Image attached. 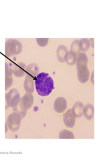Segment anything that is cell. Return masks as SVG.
<instances>
[{
	"mask_svg": "<svg viewBox=\"0 0 107 160\" xmlns=\"http://www.w3.org/2000/svg\"><path fill=\"white\" fill-rule=\"evenodd\" d=\"M88 57L84 53H80L77 59V73L79 82L86 83L89 78V71L87 67Z\"/></svg>",
	"mask_w": 107,
	"mask_h": 160,
	"instance_id": "2",
	"label": "cell"
},
{
	"mask_svg": "<svg viewBox=\"0 0 107 160\" xmlns=\"http://www.w3.org/2000/svg\"><path fill=\"white\" fill-rule=\"evenodd\" d=\"M80 51V48H79V41L78 40H75V41L73 42L72 44L71 45V49H70V52H72L74 53H77Z\"/></svg>",
	"mask_w": 107,
	"mask_h": 160,
	"instance_id": "11",
	"label": "cell"
},
{
	"mask_svg": "<svg viewBox=\"0 0 107 160\" xmlns=\"http://www.w3.org/2000/svg\"><path fill=\"white\" fill-rule=\"evenodd\" d=\"M64 61L67 63L69 66H73L76 62V53L72 52H67L64 56Z\"/></svg>",
	"mask_w": 107,
	"mask_h": 160,
	"instance_id": "7",
	"label": "cell"
},
{
	"mask_svg": "<svg viewBox=\"0 0 107 160\" xmlns=\"http://www.w3.org/2000/svg\"><path fill=\"white\" fill-rule=\"evenodd\" d=\"M35 89L41 96H48L54 88V81L47 73H40L35 78Z\"/></svg>",
	"mask_w": 107,
	"mask_h": 160,
	"instance_id": "1",
	"label": "cell"
},
{
	"mask_svg": "<svg viewBox=\"0 0 107 160\" xmlns=\"http://www.w3.org/2000/svg\"><path fill=\"white\" fill-rule=\"evenodd\" d=\"M83 104L80 102H76L72 109V112L75 117L80 118L82 116L83 111Z\"/></svg>",
	"mask_w": 107,
	"mask_h": 160,
	"instance_id": "6",
	"label": "cell"
},
{
	"mask_svg": "<svg viewBox=\"0 0 107 160\" xmlns=\"http://www.w3.org/2000/svg\"><path fill=\"white\" fill-rule=\"evenodd\" d=\"M83 113L86 119H93L94 116V106L92 104H87L83 108Z\"/></svg>",
	"mask_w": 107,
	"mask_h": 160,
	"instance_id": "5",
	"label": "cell"
},
{
	"mask_svg": "<svg viewBox=\"0 0 107 160\" xmlns=\"http://www.w3.org/2000/svg\"><path fill=\"white\" fill-rule=\"evenodd\" d=\"M68 52V49L66 48V46H60L57 49V57L58 59L61 62H64V56L66 53V52Z\"/></svg>",
	"mask_w": 107,
	"mask_h": 160,
	"instance_id": "8",
	"label": "cell"
},
{
	"mask_svg": "<svg viewBox=\"0 0 107 160\" xmlns=\"http://www.w3.org/2000/svg\"><path fill=\"white\" fill-rule=\"evenodd\" d=\"M63 120L65 125L68 128L74 127L75 122H76V117L74 115L72 109H68L63 116Z\"/></svg>",
	"mask_w": 107,
	"mask_h": 160,
	"instance_id": "3",
	"label": "cell"
},
{
	"mask_svg": "<svg viewBox=\"0 0 107 160\" xmlns=\"http://www.w3.org/2000/svg\"><path fill=\"white\" fill-rule=\"evenodd\" d=\"M90 48V43L88 39H82L79 42V48L80 50H82L83 52L87 51Z\"/></svg>",
	"mask_w": 107,
	"mask_h": 160,
	"instance_id": "9",
	"label": "cell"
},
{
	"mask_svg": "<svg viewBox=\"0 0 107 160\" xmlns=\"http://www.w3.org/2000/svg\"><path fill=\"white\" fill-rule=\"evenodd\" d=\"M59 138L60 139H74V136L72 132L68 130H62L60 133Z\"/></svg>",
	"mask_w": 107,
	"mask_h": 160,
	"instance_id": "10",
	"label": "cell"
},
{
	"mask_svg": "<svg viewBox=\"0 0 107 160\" xmlns=\"http://www.w3.org/2000/svg\"><path fill=\"white\" fill-rule=\"evenodd\" d=\"M66 108H67V102H66V99L60 97L55 100L54 109L56 112L58 113H62L65 111Z\"/></svg>",
	"mask_w": 107,
	"mask_h": 160,
	"instance_id": "4",
	"label": "cell"
}]
</instances>
